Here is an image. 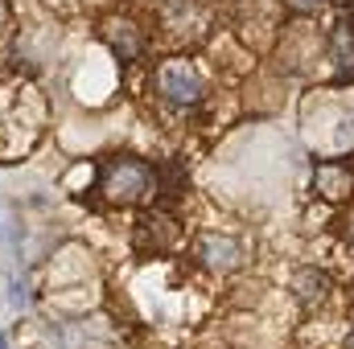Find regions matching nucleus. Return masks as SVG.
<instances>
[{
	"label": "nucleus",
	"mask_w": 354,
	"mask_h": 349,
	"mask_svg": "<svg viewBox=\"0 0 354 349\" xmlns=\"http://www.w3.org/2000/svg\"><path fill=\"white\" fill-rule=\"evenodd\" d=\"M95 193L111 206H140L157 193V173L136 157H111L95 177Z\"/></svg>",
	"instance_id": "obj_1"
},
{
	"label": "nucleus",
	"mask_w": 354,
	"mask_h": 349,
	"mask_svg": "<svg viewBox=\"0 0 354 349\" xmlns=\"http://www.w3.org/2000/svg\"><path fill=\"white\" fill-rule=\"evenodd\" d=\"M157 87L161 94L169 99V103H181V107H189V103H198L202 99V74L194 70V62H165L161 70H157Z\"/></svg>",
	"instance_id": "obj_2"
},
{
	"label": "nucleus",
	"mask_w": 354,
	"mask_h": 349,
	"mask_svg": "<svg viewBox=\"0 0 354 349\" xmlns=\"http://www.w3.org/2000/svg\"><path fill=\"white\" fill-rule=\"evenodd\" d=\"M313 185H317V193H322L326 201H342V197L354 193V173L346 165H317Z\"/></svg>",
	"instance_id": "obj_3"
},
{
	"label": "nucleus",
	"mask_w": 354,
	"mask_h": 349,
	"mask_svg": "<svg viewBox=\"0 0 354 349\" xmlns=\"http://www.w3.org/2000/svg\"><path fill=\"white\" fill-rule=\"evenodd\" d=\"M107 41H111V50L120 54V62H132V58L140 54V37H136V29H132L128 21H111V25H107Z\"/></svg>",
	"instance_id": "obj_4"
},
{
	"label": "nucleus",
	"mask_w": 354,
	"mask_h": 349,
	"mask_svg": "<svg viewBox=\"0 0 354 349\" xmlns=\"http://www.w3.org/2000/svg\"><path fill=\"white\" fill-rule=\"evenodd\" d=\"M202 259L210 263V267H235L239 263V247L231 239L210 235V239H202Z\"/></svg>",
	"instance_id": "obj_5"
},
{
	"label": "nucleus",
	"mask_w": 354,
	"mask_h": 349,
	"mask_svg": "<svg viewBox=\"0 0 354 349\" xmlns=\"http://www.w3.org/2000/svg\"><path fill=\"white\" fill-rule=\"evenodd\" d=\"M297 296H301V304H322L330 296V279L322 271H301L297 275Z\"/></svg>",
	"instance_id": "obj_6"
},
{
	"label": "nucleus",
	"mask_w": 354,
	"mask_h": 349,
	"mask_svg": "<svg viewBox=\"0 0 354 349\" xmlns=\"http://www.w3.org/2000/svg\"><path fill=\"white\" fill-rule=\"evenodd\" d=\"M21 243V226L8 218V210H0V251H12Z\"/></svg>",
	"instance_id": "obj_7"
},
{
	"label": "nucleus",
	"mask_w": 354,
	"mask_h": 349,
	"mask_svg": "<svg viewBox=\"0 0 354 349\" xmlns=\"http://www.w3.org/2000/svg\"><path fill=\"white\" fill-rule=\"evenodd\" d=\"M25 300H29V296H25V283L17 279V283H12V304H17V308H25Z\"/></svg>",
	"instance_id": "obj_8"
},
{
	"label": "nucleus",
	"mask_w": 354,
	"mask_h": 349,
	"mask_svg": "<svg viewBox=\"0 0 354 349\" xmlns=\"http://www.w3.org/2000/svg\"><path fill=\"white\" fill-rule=\"evenodd\" d=\"M8 21H12V8H8V0H0V33L8 29Z\"/></svg>",
	"instance_id": "obj_9"
},
{
	"label": "nucleus",
	"mask_w": 354,
	"mask_h": 349,
	"mask_svg": "<svg viewBox=\"0 0 354 349\" xmlns=\"http://www.w3.org/2000/svg\"><path fill=\"white\" fill-rule=\"evenodd\" d=\"M292 4H297V8H313L317 0H292Z\"/></svg>",
	"instance_id": "obj_10"
},
{
	"label": "nucleus",
	"mask_w": 354,
	"mask_h": 349,
	"mask_svg": "<svg viewBox=\"0 0 354 349\" xmlns=\"http://www.w3.org/2000/svg\"><path fill=\"white\" fill-rule=\"evenodd\" d=\"M0 349H12V346H8V337H0Z\"/></svg>",
	"instance_id": "obj_11"
},
{
	"label": "nucleus",
	"mask_w": 354,
	"mask_h": 349,
	"mask_svg": "<svg viewBox=\"0 0 354 349\" xmlns=\"http://www.w3.org/2000/svg\"><path fill=\"white\" fill-rule=\"evenodd\" d=\"M346 349H354V333H351V341H346Z\"/></svg>",
	"instance_id": "obj_12"
}]
</instances>
